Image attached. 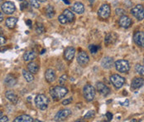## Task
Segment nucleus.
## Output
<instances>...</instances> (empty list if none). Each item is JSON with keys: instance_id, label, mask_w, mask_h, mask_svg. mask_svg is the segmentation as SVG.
<instances>
[{"instance_id": "a211bd4d", "label": "nucleus", "mask_w": 144, "mask_h": 122, "mask_svg": "<svg viewBox=\"0 0 144 122\" xmlns=\"http://www.w3.org/2000/svg\"><path fill=\"white\" fill-rule=\"evenodd\" d=\"M101 66L103 68L105 69H109L111 68L113 66H114V59L109 57H106L103 58L102 62H101Z\"/></svg>"}, {"instance_id": "1a4fd4ad", "label": "nucleus", "mask_w": 144, "mask_h": 122, "mask_svg": "<svg viewBox=\"0 0 144 122\" xmlns=\"http://www.w3.org/2000/svg\"><path fill=\"white\" fill-rule=\"evenodd\" d=\"M2 10H3V13H6V14H8V15L12 14L16 10L15 4L12 2H10V1L5 2L2 5Z\"/></svg>"}, {"instance_id": "49530a36", "label": "nucleus", "mask_w": 144, "mask_h": 122, "mask_svg": "<svg viewBox=\"0 0 144 122\" xmlns=\"http://www.w3.org/2000/svg\"><path fill=\"white\" fill-rule=\"evenodd\" d=\"M62 1H63L65 3H66V4H70V2L68 1V0H62Z\"/></svg>"}, {"instance_id": "58836bf2", "label": "nucleus", "mask_w": 144, "mask_h": 122, "mask_svg": "<svg viewBox=\"0 0 144 122\" xmlns=\"http://www.w3.org/2000/svg\"><path fill=\"white\" fill-rule=\"evenodd\" d=\"M119 104H120L121 106H129V101L127 99L124 102H119Z\"/></svg>"}, {"instance_id": "a19ab883", "label": "nucleus", "mask_w": 144, "mask_h": 122, "mask_svg": "<svg viewBox=\"0 0 144 122\" xmlns=\"http://www.w3.org/2000/svg\"><path fill=\"white\" fill-rule=\"evenodd\" d=\"M5 42H6V39H5L4 37H3V36H0V45H3V44H4Z\"/></svg>"}, {"instance_id": "5701e85b", "label": "nucleus", "mask_w": 144, "mask_h": 122, "mask_svg": "<svg viewBox=\"0 0 144 122\" xmlns=\"http://www.w3.org/2000/svg\"><path fill=\"white\" fill-rule=\"evenodd\" d=\"M17 22V17H8L7 19H6V26H7L8 28L12 29V28H13L15 26H16V24Z\"/></svg>"}, {"instance_id": "9d476101", "label": "nucleus", "mask_w": 144, "mask_h": 122, "mask_svg": "<svg viewBox=\"0 0 144 122\" xmlns=\"http://www.w3.org/2000/svg\"><path fill=\"white\" fill-rule=\"evenodd\" d=\"M90 62V57L85 52H80L77 56V62L81 66H85Z\"/></svg>"}, {"instance_id": "e433bc0d", "label": "nucleus", "mask_w": 144, "mask_h": 122, "mask_svg": "<svg viewBox=\"0 0 144 122\" xmlns=\"http://www.w3.org/2000/svg\"><path fill=\"white\" fill-rule=\"evenodd\" d=\"M115 13H116L117 15H121V16H123V15L125 14V11L123 9H122V8H117L115 10Z\"/></svg>"}, {"instance_id": "7c9ffc66", "label": "nucleus", "mask_w": 144, "mask_h": 122, "mask_svg": "<svg viewBox=\"0 0 144 122\" xmlns=\"http://www.w3.org/2000/svg\"><path fill=\"white\" fill-rule=\"evenodd\" d=\"M99 47H98L97 45H90V46L89 47V49H90V52L93 53V54L96 53L97 51L99 50Z\"/></svg>"}, {"instance_id": "c756f323", "label": "nucleus", "mask_w": 144, "mask_h": 122, "mask_svg": "<svg viewBox=\"0 0 144 122\" xmlns=\"http://www.w3.org/2000/svg\"><path fill=\"white\" fill-rule=\"evenodd\" d=\"M95 111H89L88 112H87L85 115L84 119H91L93 117H95Z\"/></svg>"}, {"instance_id": "a18cd8bd", "label": "nucleus", "mask_w": 144, "mask_h": 122, "mask_svg": "<svg viewBox=\"0 0 144 122\" xmlns=\"http://www.w3.org/2000/svg\"><path fill=\"white\" fill-rule=\"evenodd\" d=\"M6 50H7V48H6V47H0V52H3L4 51H6Z\"/></svg>"}, {"instance_id": "4be33fe9", "label": "nucleus", "mask_w": 144, "mask_h": 122, "mask_svg": "<svg viewBox=\"0 0 144 122\" xmlns=\"http://www.w3.org/2000/svg\"><path fill=\"white\" fill-rule=\"evenodd\" d=\"M36 57V54L35 52L33 51H28L26 52L22 56V58L25 62H30V61H32L33 59H35Z\"/></svg>"}, {"instance_id": "f03ea898", "label": "nucleus", "mask_w": 144, "mask_h": 122, "mask_svg": "<svg viewBox=\"0 0 144 122\" xmlns=\"http://www.w3.org/2000/svg\"><path fill=\"white\" fill-rule=\"evenodd\" d=\"M35 104L38 109L41 110V111H45L48 107L49 100L45 95L39 94L37 95L35 98Z\"/></svg>"}, {"instance_id": "f257e3e1", "label": "nucleus", "mask_w": 144, "mask_h": 122, "mask_svg": "<svg viewBox=\"0 0 144 122\" xmlns=\"http://www.w3.org/2000/svg\"><path fill=\"white\" fill-rule=\"evenodd\" d=\"M67 92H68L67 88L61 86H55L50 90V94H51L52 99H54L55 101H58L61 98H63L64 96H66Z\"/></svg>"}, {"instance_id": "0eeeda50", "label": "nucleus", "mask_w": 144, "mask_h": 122, "mask_svg": "<svg viewBox=\"0 0 144 122\" xmlns=\"http://www.w3.org/2000/svg\"><path fill=\"white\" fill-rule=\"evenodd\" d=\"M111 9L109 4H103L98 11V15L101 19H107L110 16Z\"/></svg>"}, {"instance_id": "79ce46f5", "label": "nucleus", "mask_w": 144, "mask_h": 122, "mask_svg": "<svg viewBox=\"0 0 144 122\" xmlns=\"http://www.w3.org/2000/svg\"><path fill=\"white\" fill-rule=\"evenodd\" d=\"M8 120V116H6V115H5V116H3H3L0 118V122H6Z\"/></svg>"}, {"instance_id": "473e14b6", "label": "nucleus", "mask_w": 144, "mask_h": 122, "mask_svg": "<svg viewBox=\"0 0 144 122\" xmlns=\"http://www.w3.org/2000/svg\"><path fill=\"white\" fill-rule=\"evenodd\" d=\"M30 3L35 8H38L40 7V4H39V1H38V0H30Z\"/></svg>"}, {"instance_id": "20e7f679", "label": "nucleus", "mask_w": 144, "mask_h": 122, "mask_svg": "<svg viewBox=\"0 0 144 122\" xmlns=\"http://www.w3.org/2000/svg\"><path fill=\"white\" fill-rule=\"evenodd\" d=\"M114 66L118 72L126 73L130 70V65L126 60H118L114 62Z\"/></svg>"}, {"instance_id": "6e6552de", "label": "nucleus", "mask_w": 144, "mask_h": 122, "mask_svg": "<svg viewBox=\"0 0 144 122\" xmlns=\"http://www.w3.org/2000/svg\"><path fill=\"white\" fill-rule=\"evenodd\" d=\"M71 111L69 109H64V110H61L59 111L56 115H55L54 120L55 121H62V120H65L67 117H69L70 115H71Z\"/></svg>"}, {"instance_id": "f8f14e48", "label": "nucleus", "mask_w": 144, "mask_h": 122, "mask_svg": "<svg viewBox=\"0 0 144 122\" xmlns=\"http://www.w3.org/2000/svg\"><path fill=\"white\" fill-rule=\"evenodd\" d=\"M96 90L104 96H107L110 93V89L103 82H97L96 83Z\"/></svg>"}, {"instance_id": "09e8293b", "label": "nucleus", "mask_w": 144, "mask_h": 122, "mask_svg": "<svg viewBox=\"0 0 144 122\" xmlns=\"http://www.w3.org/2000/svg\"><path fill=\"white\" fill-rule=\"evenodd\" d=\"M45 52H46V49H42V50H41V54H43Z\"/></svg>"}, {"instance_id": "4c0bfd02", "label": "nucleus", "mask_w": 144, "mask_h": 122, "mask_svg": "<svg viewBox=\"0 0 144 122\" xmlns=\"http://www.w3.org/2000/svg\"><path fill=\"white\" fill-rule=\"evenodd\" d=\"M27 4H28V3H27V2L23 1V3L20 5V6H21V10H23L25 8H27Z\"/></svg>"}, {"instance_id": "39448f33", "label": "nucleus", "mask_w": 144, "mask_h": 122, "mask_svg": "<svg viewBox=\"0 0 144 122\" xmlns=\"http://www.w3.org/2000/svg\"><path fill=\"white\" fill-rule=\"evenodd\" d=\"M131 13H132L137 20H142L144 19V6L142 4H137L134 8L131 10Z\"/></svg>"}, {"instance_id": "ddd939ff", "label": "nucleus", "mask_w": 144, "mask_h": 122, "mask_svg": "<svg viewBox=\"0 0 144 122\" xmlns=\"http://www.w3.org/2000/svg\"><path fill=\"white\" fill-rule=\"evenodd\" d=\"M118 23H119V25L123 28H129L131 25H132V19L128 17L127 15H123L120 17L119 18V21H118Z\"/></svg>"}, {"instance_id": "8fccbe9b", "label": "nucleus", "mask_w": 144, "mask_h": 122, "mask_svg": "<svg viewBox=\"0 0 144 122\" xmlns=\"http://www.w3.org/2000/svg\"><path fill=\"white\" fill-rule=\"evenodd\" d=\"M3 116V112L1 111H0V118H1Z\"/></svg>"}, {"instance_id": "de8ad7c7", "label": "nucleus", "mask_w": 144, "mask_h": 122, "mask_svg": "<svg viewBox=\"0 0 144 122\" xmlns=\"http://www.w3.org/2000/svg\"><path fill=\"white\" fill-rule=\"evenodd\" d=\"M38 1L40 2V3H45L47 0H38Z\"/></svg>"}, {"instance_id": "7ed1b4c3", "label": "nucleus", "mask_w": 144, "mask_h": 122, "mask_svg": "<svg viewBox=\"0 0 144 122\" xmlns=\"http://www.w3.org/2000/svg\"><path fill=\"white\" fill-rule=\"evenodd\" d=\"M83 94H84L85 99L88 102L92 101L95 96V89L94 88V87L91 86V85L87 84L83 88Z\"/></svg>"}, {"instance_id": "603ef678", "label": "nucleus", "mask_w": 144, "mask_h": 122, "mask_svg": "<svg viewBox=\"0 0 144 122\" xmlns=\"http://www.w3.org/2000/svg\"><path fill=\"white\" fill-rule=\"evenodd\" d=\"M2 2H3V0H0V4L2 3Z\"/></svg>"}, {"instance_id": "c85d7f7f", "label": "nucleus", "mask_w": 144, "mask_h": 122, "mask_svg": "<svg viewBox=\"0 0 144 122\" xmlns=\"http://www.w3.org/2000/svg\"><path fill=\"white\" fill-rule=\"evenodd\" d=\"M135 71L139 73V74L142 76H144V66H142L140 64H137L135 66Z\"/></svg>"}, {"instance_id": "37998d69", "label": "nucleus", "mask_w": 144, "mask_h": 122, "mask_svg": "<svg viewBox=\"0 0 144 122\" xmlns=\"http://www.w3.org/2000/svg\"><path fill=\"white\" fill-rule=\"evenodd\" d=\"M26 24H27V26H31V25H32V21H31L30 19H27V21H26Z\"/></svg>"}, {"instance_id": "6ab92c4d", "label": "nucleus", "mask_w": 144, "mask_h": 122, "mask_svg": "<svg viewBox=\"0 0 144 122\" xmlns=\"http://www.w3.org/2000/svg\"><path fill=\"white\" fill-rule=\"evenodd\" d=\"M45 79L49 83H52L55 80V73L52 69H47L45 73Z\"/></svg>"}, {"instance_id": "c9c22d12", "label": "nucleus", "mask_w": 144, "mask_h": 122, "mask_svg": "<svg viewBox=\"0 0 144 122\" xmlns=\"http://www.w3.org/2000/svg\"><path fill=\"white\" fill-rule=\"evenodd\" d=\"M72 101H73V98H72V97H70V98L66 99V100H64L63 101H62V105L66 106L68 104H71V103L72 102Z\"/></svg>"}, {"instance_id": "bb28decb", "label": "nucleus", "mask_w": 144, "mask_h": 122, "mask_svg": "<svg viewBox=\"0 0 144 122\" xmlns=\"http://www.w3.org/2000/svg\"><path fill=\"white\" fill-rule=\"evenodd\" d=\"M63 14L66 16V19L68 21V22H72L75 19V14L72 13V12L71 10H69V9H66L64 10L63 12Z\"/></svg>"}, {"instance_id": "393cba45", "label": "nucleus", "mask_w": 144, "mask_h": 122, "mask_svg": "<svg viewBox=\"0 0 144 122\" xmlns=\"http://www.w3.org/2000/svg\"><path fill=\"white\" fill-rule=\"evenodd\" d=\"M13 121L14 122H32L33 119L28 115H22L20 116H17Z\"/></svg>"}, {"instance_id": "a878e982", "label": "nucleus", "mask_w": 144, "mask_h": 122, "mask_svg": "<svg viewBox=\"0 0 144 122\" xmlns=\"http://www.w3.org/2000/svg\"><path fill=\"white\" fill-rule=\"evenodd\" d=\"M22 76L25 80H26V82H32L34 80V76H32V73L26 71L25 69L22 70Z\"/></svg>"}, {"instance_id": "412c9836", "label": "nucleus", "mask_w": 144, "mask_h": 122, "mask_svg": "<svg viewBox=\"0 0 144 122\" xmlns=\"http://www.w3.org/2000/svg\"><path fill=\"white\" fill-rule=\"evenodd\" d=\"M72 10L78 14H82L85 12V6L83 3H81L80 2H76V3H74Z\"/></svg>"}, {"instance_id": "9b49d317", "label": "nucleus", "mask_w": 144, "mask_h": 122, "mask_svg": "<svg viewBox=\"0 0 144 122\" xmlns=\"http://www.w3.org/2000/svg\"><path fill=\"white\" fill-rule=\"evenodd\" d=\"M133 41L138 47H144V33L140 31L136 32L133 35Z\"/></svg>"}, {"instance_id": "2eb2a0df", "label": "nucleus", "mask_w": 144, "mask_h": 122, "mask_svg": "<svg viewBox=\"0 0 144 122\" xmlns=\"http://www.w3.org/2000/svg\"><path fill=\"white\" fill-rule=\"evenodd\" d=\"M75 55H76V49L72 47H69L65 50L64 57L67 61H72Z\"/></svg>"}, {"instance_id": "f704fd0d", "label": "nucleus", "mask_w": 144, "mask_h": 122, "mask_svg": "<svg viewBox=\"0 0 144 122\" xmlns=\"http://www.w3.org/2000/svg\"><path fill=\"white\" fill-rule=\"evenodd\" d=\"M67 78H68L67 75H62V76L60 77V79H59V83H60L61 85L65 84L66 82V80H67Z\"/></svg>"}, {"instance_id": "423d86ee", "label": "nucleus", "mask_w": 144, "mask_h": 122, "mask_svg": "<svg viewBox=\"0 0 144 122\" xmlns=\"http://www.w3.org/2000/svg\"><path fill=\"white\" fill-rule=\"evenodd\" d=\"M110 82L115 88L119 89L124 85L125 79L123 76L118 75V74H114L110 76Z\"/></svg>"}, {"instance_id": "f3484780", "label": "nucleus", "mask_w": 144, "mask_h": 122, "mask_svg": "<svg viewBox=\"0 0 144 122\" xmlns=\"http://www.w3.org/2000/svg\"><path fill=\"white\" fill-rule=\"evenodd\" d=\"M144 84V79L142 77H135L131 83V87L133 89H138L142 87Z\"/></svg>"}, {"instance_id": "aec40b11", "label": "nucleus", "mask_w": 144, "mask_h": 122, "mask_svg": "<svg viewBox=\"0 0 144 122\" xmlns=\"http://www.w3.org/2000/svg\"><path fill=\"white\" fill-rule=\"evenodd\" d=\"M4 83L7 87H14L15 85L17 84V79L13 76L8 75L4 79Z\"/></svg>"}, {"instance_id": "ea45409f", "label": "nucleus", "mask_w": 144, "mask_h": 122, "mask_svg": "<svg viewBox=\"0 0 144 122\" xmlns=\"http://www.w3.org/2000/svg\"><path fill=\"white\" fill-rule=\"evenodd\" d=\"M106 116H107V119H108L109 121L112 120V119H113V115H112V113L107 112V113H106Z\"/></svg>"}, {"instance_id": "dca6fc26", "label": "nucleus", "mask_w": 144, "mask_h": 122, "mask_svg": "<svg viewBox=\"0 0 144 122\" xmlns=\"http://www.w3.org/2000/svg\"><path fill=\"white\" fill-rule=\"evenodd\" d=\"M5 96H6V98H7L10 102H12V104H17V103L18 102V97L14 93V91H7L5 93Z\"/></svg>"}, {"instance_id": "4468645a", "label": "nucleus", "mask_w": 144, "mask_h": 122, "mask_svg": "<svg viewBox=\"0 0 144 122\" xmlns=\"http://www.w3.org/2000/svg\"><path fill=\"white\" fill-rule=\"evenodd\" d=\"M118 38V36L114 33H109L106 34L105 38H104V43L106 45H110V44H114L116 42Z\"/></svg>"}, {"instance_id": "b1692460", "label": "nucleus", "mask_w": 144, "mask_h": 122, "mask_svg": "<svg viewBox=\"0 0 144 122\" xmlns=\"http://www.w3.org/2000/svg\"><path fill=\"white\" fill-rule=\"evenodd\" d=\"M27 69L31 73H32V74H36L39 71V66L36 62H31L27 65Z\"/></svg>"}, {"instance_id": "72a5a7b5", "label": "nucleus", "mask_w": 144, "mask_h": 122, "mask_svg": "<svg viewBox=\"0 0 144 122\" xmlns=\"http://www.w3.org/2000/svg\"><path fill=\"white\" fill-rule=\"evenodd\" d=\"M36 33H38V34H41V33H43L45 32V28L42 25H39V26L36 27Z\"/></svg>"}, {"instance_id": "3c124183", "label": "nucleus", "mask_w": 144, "mask_h": 122, "mask_svg": "<svg viewBox=\"0 0 144 122\" xmlns=\"http://www.w3.org/2000/svg\"><path fill=\"white\" fill-rule=\"evenodd\" d=\"M89 1H90V3H91V2H92V3H93V2H94V1H95V0H89Z\"/></svg>"}, {"instance_id": "864d4df0", "label": "nucleus", "mask_w": 144, "mask_h": 122, "mask_svg": "<svg viewBox=\"0 0 144 122\" xmlns=\"http://www.w3.org/2000/svg\"><path fill=\"white\" fill-rule=\"evenodd\" d=\"M19 1H23V0H19Z\"/></svg>"}, {"instance_id": "2f4dec72", "label": "nucleus", "mask_w": 144, "mask_h": 122, "mask_svg": "<svg viewBox=\"0 0 144 122\" xmlns=\"http://www.w3.org/2000/svg\"><path fill=\"white\" fill-rule=\"evenodd\" d=\"M58 20H59V22H60L61 24H66V23L68 22V21H67V19H66V16H65L64 14L60 15V16L58 17Z\"/></svg>"}, {"instance_id": "c03bdc74", "label": "nucleus", "mask_w": 144, "mask_h": 122, "mask_svg": "<svg viewBox=\"0 0 144 122\" xmlns=\"http://www.w3.org/2000/svg\"><path fill=\"white\" fill-rule=\"evenodd\" d=\"M3 19H4V17H3V14L0 12V22H3Z\"/></svg>"}, {"instance_id": "cd10ccee", "label": "nucleus", "mask_w": 144, "mask_h": 122, "mask_svg": "<svg viewBox=\"0 0 144 122\" xmlns=\"http://www.w3.org/2000/svg\"><path fill=\"white\" fill-rule=\"evenodd\" d=\"M46 14L49 18H52L55 15V9L52 5H48L46 8Z\"/></svg>"}]
</instances>
